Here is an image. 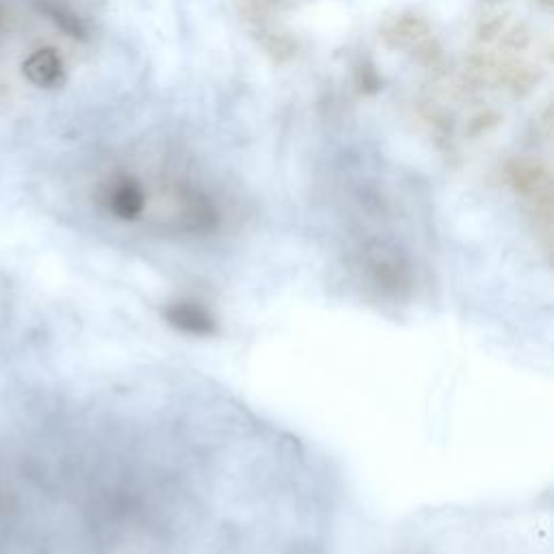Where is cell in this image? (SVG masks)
Returning <instances> with one entry per match:
<instances>
[{
  "instance_id": "1",
  "label": "cell",
  "mask_w": 554,
  "mask_h": 554,
  "mask_svg": "<svg viewBox=\"0 0 554 554\" xmlns=\"http://www.w3.org/2000/svg\"><path fill=\"white\" fill-rule=\"evenodd\" d=\"M427 37H431L429 24L416 13L392 18L381 28V40L390 50H414L418 43L425 42Z\"/></svg>"
},
{
  "instance_id": "3",
  "label": "cell",
  "mask_w": 554,
  "mask_h": 554,
  "mask_svg": "<svg viewBox=\"0 0 554 554\" xmlns=\"http://www.w3.org/2000/svg\"><path fill=\"white\" fill-rule=\"evenodd\" d=\"M24 76L37 87H59L65 79V70L57 50L42 48L24 61Z\"/></svg>"
},
{
  "instance_id": "8",
  "label": "cell",
  "mask_w": 554,
  "mask_h": 554,
  "mask_svg": "<svg viewBox=\"0 0 554 554\" xmlns=\"http://www.w3.org/2000/svg\"><path fill=\"white\" fill-rule=\"evenodd\" d=\"M260 43L275 63H286L297 55V42L289 33H265Z\"/></svg>"
},
{
  "instance_id": "12",
  "label": "cell",
  "mask_w": 554,
  "mask_h": 554,
  "mask_svg": "<svg viewBox=\"0 0 554 554\" xmlns=\"http://www.w3.org/2000/svg\"><path fill=\"white\" fill-rule=\"evenodd\" d=\"M416 55V59L420 63H425L427 67H434L437 61L442 59V50L440 46H437V42L431 40V37H427L425 42H420L418 46L412 50Z\"/></svg>"
},
{
  "instance_id": "10",
  "label": "cell",
  "mask_w": 554,
  "mask_h": 554,
  "mask_svg": "<svg viewBox=\"0 0 554 554\" xmlns=\"http://www.w3.org/2000/svg\"><path fill=\"white\" fill-rule=\"evenodd\" d=\"M500 42H503V46L507 48V50L519 52L531 43V31H528L524 24H515V27L504 28L503 35H500Z\"/></svg>"
},
{
  "instance_id": "9",
  "label": "cell",
  "mask_w": 554,
  "mask_h": 554,
  "mask_svg": "<svg viewBox=\"0 0 554 554\" xmlns=\"http://www.w3.org/2000/svg\"><path fill=\"white\" fill-rule=\"evenodd\" d=\"M500 121H503V115L500 113H496V111H483V113L474 115V118L468 121V126H466V135L473 139H479V137H483V135L492 133L494 128H498Z\"/></svg>"
},
{
  "instance_id": "7",
  "label": "cell",
  "mask_w": 554,
  "mask_h": 554,
  "mask_svg": "<svg viewBox=\"0 0 554 554\" xmlns=\"http://www.w3.org/2000/svg\"><path fill=\"white\" fill-rule=\"evenodd\" d=\"M37 7L42 13H46L63 33H67L70 37L76 40H85L87 37V27L74 13V9L70 4H65L63 0H37Z\"/></svg>"
},
{
  "instance_id": "6",
  "label": "cell",
  "mask_w": 554,
  "mask_h": 554,
  "mask_svg": "<svg viewBox=\"0 0 554 554\" xmlns=\"http://www.w3.org/2000/svg\"><path fill=\"white\" fill-rule=\"evenodd\" d=\"M509 180L519 193H542L548 187V169L535 160H518L509 169Z\"/></svg>"
},
{
  "instance_id": "2",
  "label": "cell",
  "mask_w": 554,
  "mask_h": 554,
  "mask_svg": "<svg viewBox=\"0 0 554 554\" xmlns=\"http://www.w3.org/2000/svg\"><path fill=\"white\" fill-rule=\"evenodd\" d=\"M169 323L173 327H178L180 332L191 334V336H211L215 334V319L208 314L206 308H202L199 304H193V301H178V304H172L165 312Z\"/></svg>"
},
{
  "instance_id": "13",
  "label": "cell",
  "mask_w": 554,
  "mask_h": 554,
  "mask_svg": "<svg viewBox=\"0 0 554 554\" xmlns=\"http://www.w3.org/2000/svg\"><path fill=\"white\" fill-rule=\"evenodd\" d=\"M358 85L359 89L366 91V94H375V91L381 87V81H379L375 67L371 65H362L358 70Z\"/></svg>"
},
{
  "instance_id": "4",
  "label": "cell",
  "mask_w": 554,
  "mask_h": 554,
  "mask_svg": "<svg viewBox=\"0 0 554 554\" xmlns=\"http://www.w3.org/2000/svg\"><path fill=\"white\" fill-rule=\"evenodd\" d=\"M106 204H109L111 212L118 219L124 221H135L141 217L145 208V197L141 187L135 180L130 178H119L113 187L109 189V196H106Z\"/></svg>"
},
{
  "instance_id": "14",
  "label": "cell",
  "mask_w": 554,
  "mask_h": 554,
  "mask_svg": "<svg viewBox=\"0 0 554 554\" xmlns=\"http://www.w3.org/2000/svg\"><path fill=\"white\" fill-rule=\"evenodd\" d=\"M262 4H265V7H269V4H280V3H284V0H260Z\"/></svg>"
},
{
  "instance_id": "11",
  "label": "cell",
  "mask_w": 554,
  "mask_h": 554,
  "mask_svg": "<svg viewBox=\"0 0 554 554\" xmlns=\"http://www.w3.org/2000/svg\"><path fill=\"white\" fill-rule=\"evenodd\" d=\"M507 28V16H492L485 18L483 22L476 28V37L481 42H494L503 35V31Z\"/></svg>"
},
{
  "instance_id": "5",
  "label": "cell",
  "mask_w": 554,
  "mask_h": 554,
  "mask_svg": "<svg viewBox=\"0 0 554 554\" xmlns=\"http://www.w3.org/2000/svg\"><path fill=\"white\" fill-rule=\"evenodd\" d=\"M542 74L537 72V67L527 65V63H512L503 61L500 63L498 72H496V81L504 87V89L512 91L513 96H527L537 87Z\"/></svg>"
}]
</instances>
